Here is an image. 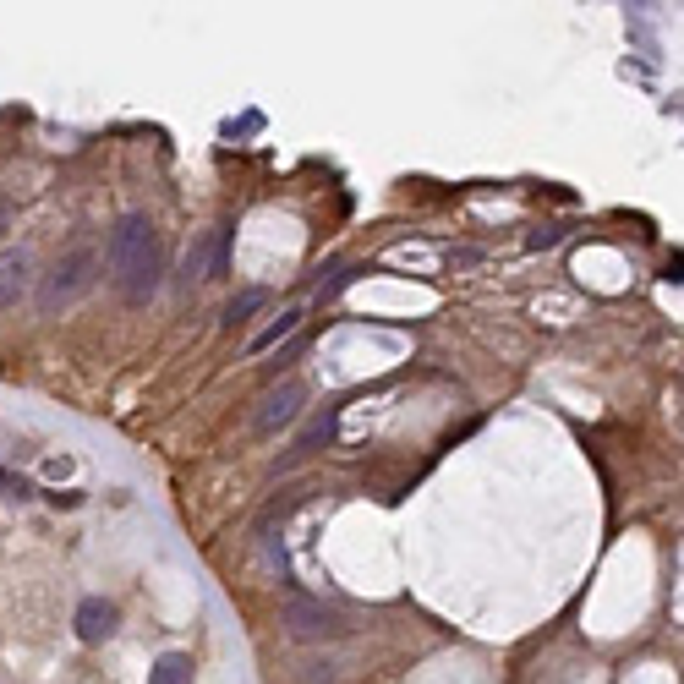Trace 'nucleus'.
<instances>
[{
	"instance_id": "7",
	"label": "nucleus",
	"mask_w": 684,
	"mask_h": 684,
	"mask_svg": "<svg viewBox=\"0 0 684 684\" xmlns=\"http://www.w3.org/2000/svg\"><path fill=\"white\" fill-rule=\"evenodd\" d=\"M115 635V608L104 597H88L83 608H77V641L83 646H104Z\"/></svg>"
},
{
	"instance_id": "5",
	"label": "nucleus",
	"mask_w": 684,
	"mask_h": 684,
	"mask_svg": "<svg viewBox=\"0 0 684 684\" xmlns=\"http://www.w3.org/2000/svg\"><path fill=\"white\" fill-rule=\"evenodd\" d=\"M301 400H307V394H301V384H280L269 400L258 405V422H252V427H258L263 438H274L280 427H291L296 416H301Z\"/></svg>"
},
{
	"instance_id": "8",
	"label": "nucleus",
	"mask_w": 684,
	"mask_h": 684,
	"mask_svg": "<svg viewBox=\"0 0 684 684\" xmlns=\"http://www.w3.org/2000/svg\"><path fill=\"white\" fill-rule=\"evenodd\" d=\"M301 329V312L291 307V312H280V318H274L269 323V329H263L258 334V340H252V356H263V351H274V345H280V340H291V334Z\"/></svg>"
},
{
	"instance_id": "3",
	"label": "nucleus",
	"mask_w": 684,
	"mask_h": 684,
	"mask_svg": "<svg viewBox=\"0 0 684 684\" xmlns=\"http://www.w3.org/2000/svg\"><path fill=\"white\" fill-rule=\"evenodd\" d=\"M285 630H291L296 641H334V635H345L351 624H345L340 608H323V602L296 597L291 608H285Z\"/></svg>"
},
{
	"instance_id": "1",
	"label": "nucleus",
	"mask_w": 684,
	"mask_h": 684,
	"mask_svg": "<svg viewBox=\"0 0 684 684\" xmlns=\"http://www.w3.org/2000/svg\"><path fill=\"white\" fill-rule=\"evenodd\" d=\"M104 258H110V274H115V285H121L126 301L154 296V285H159V236H154V225H148L143 214L115 219L110 241H104Z\"/></svg>"
},
{
	"instance_id": "11",
	"label": "nucleus",
	"mask_w": 684,
	"mask_h": 684,
	"mask_svg": "<svg viewBox=\"0 0 684 684\" xmlns=\"http://www.w3.org/2000/svg\"><path fill=\"white\" fill-rule=\"evenodd\" d=\"M0 488H6L11 498H22V493H28V488H22V482H17V477H11V471H0Z\"/></svg>"
},
{
	"instance_id": "4",
	"label": "nucleus",
	"mask_w": 684,
	"mask_h": 684,
	"mask_svg": "<svg viewBox=\"0 0 684 684\" xmlns=\"http://www.w3.org/2000/svg\"><path fill=\"white\" fill-rule=\"evenodd\" d=\"M225 247H230V225H214L203 230V236L187 247V258H181V274H187V285L197 280H219L225 274Z\"/></svg>"
},
{
	"instance_id": "2",
	"label": "nucleus",
	"mask_w": 684,
	"mask_h": 684,
	"mask_svg": "<svg viewBox=\"0 0 684 684\" xmlns=\"http://www.w3.org/2000/svg\"><path fill=\"white\" fill-rule=\"evenodd\" d=\"M94 280H99V252H94V247H72V252H66V258L50 269V280H44L39 312H61L66 301H77L83 291H94Z\"/></svg>"
},
{
	"instance_id": "10",
	"label": "nucleus",
	"mask_w": 684,
	"mask_h": 684,
	"mask_svg": "<svg viewBox=\"0 0 684 684\" xmlns=\"http://www.w3.org/2000/svg\"><path fill=\"white\" fill-rule=\"evenodd\" d=\"M263 301H269L263 291H247V296H236V301H230V307H225V329H236V323H247L252 312L263 307Z\"/></svg>"
},
{
	"instance_id": "6",
	"label": "nucleus",
	"mask_w": 684,
	"mask_h": 684,
	"mask_svg": "<svg viewBox=\"0 0 684 684\" xmlns=\"http://www.w3.org/2000/svg\"><path fill=\"white\" fill-rule=\"evenodd\" d=\"M28 274H33V258H28L22 247H6V252H0V312L22 301V291H28Z\"/></svg>"
},
{
	"instance_id": "9",
	"label": "nucleus",
	"mask_w": 684,
	"mask_h": 684,
	"mask_svg": "<svg viewBox=\"0 0 684 684\" xmlns=\"http://www.w3.org/2000/svg\"><path fill=\"white\" fill-rule=\"evenodd\" d=\"M148 684H192V657L187 652H165L154 663V674H148Z\"/></svg>"
}]
</instances>
